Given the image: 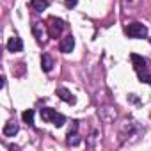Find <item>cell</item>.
<instances>
[{"label":"cell","instance_id":"cell-1","mask_svg":"<svg viewBox=\"0 0 151 151\" xmlns=\"http://www.w3.org/2000/svg\"><path fill=\"white\" fill-rule=\"evenodd\" d=\"M130 59H132V62H133V68H135V71H137V75H139L140 82L151 84V73L147 71V60H146L144 57L137 55V53H132Z\"/></svg>","mask_w":151,"mask_h":151},{"label":"cell","instance_id":"cell-2","mask_svg":"<svg viewBox=\"0 0 151 151\" xmlns=\"http://www.w3.org/2000/svg\"><path fill=\"white\" fill-rule=\"evenodd\" d=\"M124 32L128 37H133V39H140V37H146L147 36V27L139 23V22H133L130 25L124 27Z\"/></svg>","mask_w":151,"mask_h":151},{"label":"cell","instance_id":"cell-3","mask_svg":"<svg viewBox=\"0 0 151 151\" xmlns=\"http://www.w3.org/2000/svg\"><path fill=\"white\" fill-rule=\"evenodd\" d=\"M46 27H48V34H50V37L57 39V37L60 36V32L64 30V27H66V25H64V22H62V20H59V18L52 16V18H48Z\"/></svg>","mask_w":151,"mask_h":151},{"label":"cell","instance_id":"cell-4","mask_svg":"<svg viewBox=\"0 0 151 151\" xmlns=\"http://www.w3.org/2000/svg\"><path fill=\"white\" fill-rule=\"evenodd\" d=\"M73 46H75V37H73L71 34H68V36L59 43V50H60L62 53H69V52L73 50Z\"/></svg>","mask_w":151,"mask_h":151},{"label":"cell","instance_id":"cell-5","mask_svg":"<svg viewBox=\"0 0 151 151\" xmlns=\"http://www.w3.org/2000/svg\"><path fill=\"white\" fill-rule=\"evenodd\" d=\"M7 50L9 52H22L23 50V41L18 37V36H13V37H9V41H7Z\"/></svg>","mask_w":151,"mask_h":151},{"label":"cell","instance_id":"cell-6","mask_svg":"<svg viewBox=\"0 0 151 151\" xmlns=\"http://www.w3.org/2000/svg\"><path fill=\"white\" fill-rule=\"evenodd\" d=\"M57 96L62 100V101H66V103H69V105H73L75 101H77V98H75L68 89H64V87H59L57 89Z\"/></svg>","mask_w":151,"mask_h":151},{"label":"cell","instance_id":"cell-7","mask_svg":"<svg viewBox=\"0 0 151 151\" xmlns=\"http://www.w3.org/2000/svg\"><path fill=\"white\" fill-rule=\"evenodd\" d=\"M52 68H53V59H52V55H50V53H43V57H41V69L46 71V73H50Z\"/></svg>","mask_w":151,"mask_h":151},{"label":"cell","instance_id":"cell-8","mask_svg":"<svg viewBox=\"0 0 151 151\" xmlns=\"http://www.w3.org/2000/svg\"><path fill=\"white\" fill-rule=\"evenodd\" d=\"M2 133H4V137H14V135L18 133V124H16L14 121L6 123V126H4V130H2Z\"/></svg>","mask_w":151,"mask_h":151},{"label":"cell","instance_id":"cell-9","mask_svg":"<svg viewBox=\"0 0 151 151\" xmlns=\"http://www.w3.org/2000/svg\"><path fill=\"white\" fill-rule=\"evenodd\" d=\"M39 114H41V119H43L45 123H52L57 112H55V109H48V107H45V109L39 110Z\"/></svg>","mask_w":151,"mask_h":151},{"label":"cell","instance_id":"cell-10","mask_svg":"<svg viewBox=\"0 0 151 151\" xmlns=\"http://www.w3.org/2000/svg\"><path fill=\"white\" fill-rule=\"evenodd\" d=\"M48 6H50V2H48V0H30V7H32L34 11H37V13L45 11Z\"/></svg>","mask_w":151,"mask_h":151},{"label":"cell","instance_id":"cell-11","mask_svg":"<svg viewBox=\"0 0 151 151\" xmlns=\"http://www.w3.org/2000/svg\"><path fill=\"white\" fill-rule=\"evenodd\" d=\"M22 119H23V123H27L29 126H34V110H32V109L25 110V112L22 114Z\"/></svg>","mask_w":151,"mask_h":151},{"label":"cell","instance_id":"cell-12","mask_svg":"<svg viewBox=\"0 0 151 151\" xmlns=\"http://www.w3.org/2000/svg\"><path fill=\"white\" fill-rule=\"evenodd\" d=\"M64 123H66V116H62V114H55V117H53L52 124H53V126H57V128H60Z\"/></svg>","mask_w":151,"mask_h":151},{"label":"cell","instance_id":"cell-13","mask_svg":"<svg viewBox=\"0 0 151 151\" xmlns=\"http://www.w3.org/2000/svg\"><path fill=\"white\" fill-rule=\"evenodd\" d=\"M68 144L69 146H78L80 144V137L77 133H68Z\"/></svg>","mask_w":151,"mask_h":151},{"label":"cell","instance_id":"cell-14","mask_svg":"<svg viewBox=\"0 0 151 151\" xmlns=\"http://www.w3.org/2000/svg\"><path fill=\"white\" fill-rule=\"evenodd\" d=\"M124 7H133V6H139L140 0H121Z\"/></svg>","mask_w":151,"mask_h":151},{"label":"cell","instance_id":"cell-15","mask_svg":"<svg viewBox=\"0 0 151 151\" xmlns=\"http://www.w3.org/2000/svg\"><path fill=\"white\" fill-rule=\"evenodd\" d=\"M78 4V0H66V6L71 9V7H75V6H77Z\"/></svg>","mask_w":151,"mask_h":151},{"label":"cell","instance_id":"cell-16","mask_svg":"<svg viewBox=\"0 0 151 151\" xmlns=\"http://www.w3.org/2000/svg\"><path fill=\"white\" fill-rule=\"evenodd\" d=\"M147 39H149V43H151V37H147Z\"/></svg>","mask_w":151,"mask_h":151}]
</instances>
